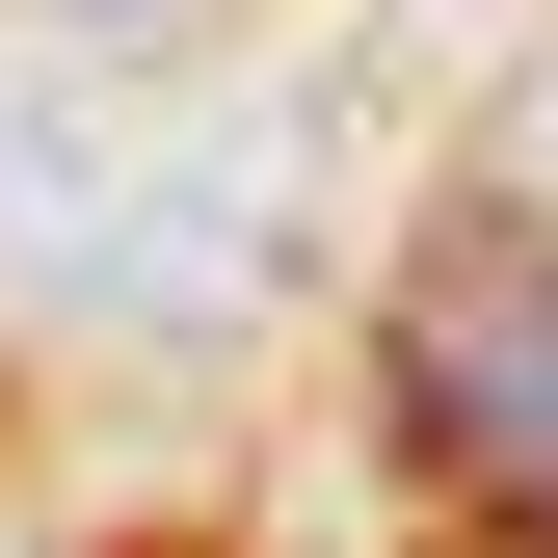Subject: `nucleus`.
Wrapping results in <instances>:
<instances>
[{"instance_id": "nucleus-2", "label": "nucleus", "mask_w": 558, "mask_h": 558, "mask_svg": "<svg viewBox=\"0 0 558 558\" xmlns=\"http://www.w3.org/2000/svg\"><path fill=\"white\" fill-rule=\"evenodd\" d=\"M53 27H160V0H53Z\"/></svg>"}, {"instance_id": "nucleus-1", "label": "nucleus", "mask_w": 558, "mask_h": 558, "mask_svg": "<svg viewBox=\"0 0 558 558\" xmlns=\"http://www.w3.org/2000/svg\"><path fill=\"white\" fill-rule=\"evenodd\" d=\"M399 452L478 558H558V214L532 186L426 214V266H399Z\"/></svg>"}]
</instances>
